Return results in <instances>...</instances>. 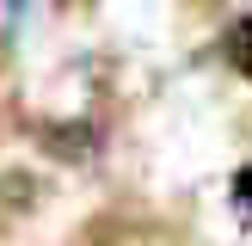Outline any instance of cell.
<instances>
[{
    "label": "cell",
    "mask_w": 252,
    "mask_h": 246,
    "mask_svg": "<svg viewBox=\"0 0 252 246\" xmlns=\"http://www.w3.org/2000/svg\"><path fill=\"white\" fill-rule=\"evenodd\" d=\"M221 49H228V62H234L240 74H252V19H240V25H234V31L221 37Z\"/></svg>",
    "instance_id": "cell-1"
},
{
    "label": "cell",
    "mask_w": 252,
    "mask_h": 246,
    "mask_svg": "<svg viewBox=\"0 0 252 246\" xmlns=\"http://www.w3.org/2000/svg\"><path fill=\"white\" fill-rule=\"evenodd\" d=\"M234 209H240V215L252 221V166L240 172V179H234Z\"/></svg>",
    "instance_id": "cell-2"
}]
</instances>
